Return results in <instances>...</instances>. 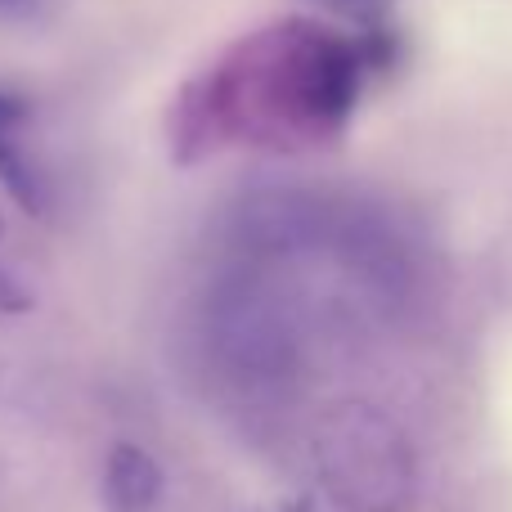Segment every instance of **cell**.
Wrapping results in <instances>:
<instances>
[{"label":"cell","mask_w":512,"mask_h":512,"mask_svg":"<svg viewBox=\"0 0 512 512\" xmlns=\"http://www.w3.org/2000/svg\"><path fill=\"white\" fill-rule=\"evenodd\" d=\"M310 463L342 512H405L418 495V454L378 405L342 400L315 423Z\"/></svg>","instance_id":"obj_2"},{"label":"cell","mask_w":512,"mask_h":512,"mask_svg":"<svg viewBox=\"0 0 512 512\" xmlns=\"http://www.w3.org/2000/svg\"><path fill=\"white\" fill-rule=\"evenodd\" d=\"M319 9H328L333 18H342L351 32H373V27H391V9L396 0H315Z\"/></svg>","instance_id":"obj_5"},{"label":"cell","mask_w":512,"mask_h":512,"mask_svg":"<svg viewBox=\"0 0 512 512\" xmlns=\"http://www.w3.org/2000/svg\"><path fill=\"white\" fill-rule=\"evenodd\" d=\"M50 0H0V23L9 27H27V23H41Z\"/></svg>","instance_id":"obj_7"},{"label":"cell","mask_w":512,"mask_h":512,"mask_svg":"<svg viewBox=\"0 0 512 512\" xmlns=\"http://www.w3.org/2000/svg\"><path fill=\"white\" fill-rule=\"evenodd\" d=\"M0 243H5V225H0ZM23 310H32V288L0 252V315H23Z\"/></svg>","instance_id":"obj_6"},{"label":"cell","mask_w":512,"mask_h":512,"mask_svg":"<svg viewBox=\"0 0 512 512\" xmlns=\"http://www.w3.org/2000/svg\"><path fill=\"white\" fill-rule=\"evenodd\" d=\"M162 468L144 445L117 441L104 459L99 477V504L104 512H158L162 504Z\"/></svg>","instance_id":"obj_4"},{"label":"cell","mask_w":512,"mask_h":512,"mask_svg":"<svg viewBox=\"0 0 512 512\" xmlns=\"http://www.w3.org/2000/svg\"><path fill=\"white\" fill-rule=\"evenodd\" d=\"M373 77L378 72L360 32H337L319 18L265 23L180 86L167 113L171 158L324 149L342 140Z\"/></svg>","instance_id":"obj_1"},{"label":"cell","mask_w":512,"mask_h":512,"mask_svg":"<svg viewBox=\"0 0 512 512\" xmlns=\"http://www.w3.org/2000/svg\"><path fill=\"white\" fill-rule=\"evenodd\" d=\"M0 189L27 216H50L54 185L32 144V104L18 90L0 86Z\"/></svg>","instance_id":"obj_3"}]
</instances>
